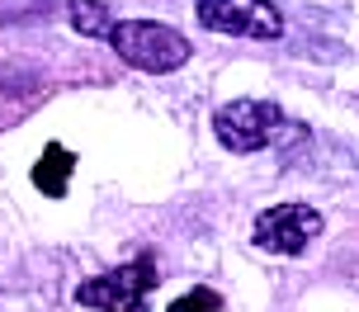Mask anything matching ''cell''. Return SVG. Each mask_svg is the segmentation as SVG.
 Segmentation results:
<instances>
[{
	"instance_id": "6da1fadb",
	"label": "cell",
	"mask_w": 359,
	"mask_h": 312,
	"mask_svg": "<svg viewBox=\"0 0 359 312\" xmlns=\"http://www.w3.org/2000/svg\"><path fill=\"white\" fill-rule=\"evenodd\" d=\"M109 43H114V53L123 57L133 72H147V76H170L194 53L180 29L156 24V19H118L109 29Z\"/></svg>"
},
{
	"instance_id": "7a4b0ae2",
	"label": "cell",
	"mask_w": 359,
	"mask_h": 312,
	"mask_svg": "<svg viewBox=\"0 0 359 312\" xmlns=\"http://www.w3.org/2000/svg\"><path fill=\"white\" fill-rule=\"evenodd\" d=\"M213 133L227 151L251 156V151H265L284 137L288 118H284V109L269 104V100H232V104H222V109L213 114Z\"/></svg>"
},
{
	"instance_id": "3957f363",
	"label": "cell",
	"mask_w": 359,
	"mask_h": 312,
	"mask_svg": "<svg viewBox=\"0 0 359 312\" xmlns=\"http://www.w3.org/2000/svg\"><path fill=\"white\" fill-rule=\"evenodd\" d=\"M194 15L203 29L232 38H251V43H274L284 38V15L269 0H198Z\"/></svg>"
},
{
	"instance_id": "277c9868",
	"label": "cell",
	"mask_w": 359,
	"mask_h": 312,
	"mask_svg": "<svg viewBox=\"0 0 359 312\" xmlns=\"http://www.w3.org/2000/svg\"><path fill=\"white\" fill-rule=\"evenodd\" d=\"M151 284H156V265H151V256H142L133 265H118V270H104V275L86 279L76 289V303L95 308V312H147L142 298Z\"/></svg>"
},
{
	"instance_id": "5b68a950",
	"label": "cell",
	"mask_w": 359,
	"mask_h": 312,
	"mask_svg": "<svg viewBox=\"0 0 359 312\" xmlns=\"http://www.w3.org/2000/svg\"><path fill=\"white\" fill-rule=\"evenodd\" d=\"M326 232V218L307 203H274L265 208L251 227V241L260 251H274V256H303L312 241Z\"/></svg>"
},
{
	"instance_id": "8992f818",
	"label": "cell",
	"mask_w": 359,
	"mask_h": 312,
	"mask_svg": "<svg viewBox=\"0 0 359 312\" xmlns=\"http://www.w3.org/2000/svg\"><path fill=\"white\" fill-rule=\"evenodd\" d=\"M72 165H76L72 151L48 147V151H43V161H38V170H34L38 189H48V194H62V189H67V180H72Z\"/></svg>"
},
{
	"instance_id": "52a82bcc",
	"label": "cell",
	"mask_w": 359,
	"mask_h": 312,
	"mask_svg": "<svg viewBox=\"0 0 359 312\" xmlns=\"http://www.w3.org/2000/svg\"><path fill=\"white\" fill-rule=\"evenodd\" d=\"M72 24H76V34H86V38H109V29L118 19L109 15L104 0H72Z\"/></svg>"
},
{
	"instance_id": "ba28073f",
	"label": "cell",
	"mask_w": 359,
	"mask_h": 312,
	"mask_svg": "<svg viewBox=\"0 0 359 312\" xmlns=\"http://www.w3.org/2000/svg\"><path fill=\"white\" fill-rule=\"evenodd\" d=\"M170 312H222V303H217L213 289H189L184 298H175V308Z\"/></svg>"
}]
</instances>
